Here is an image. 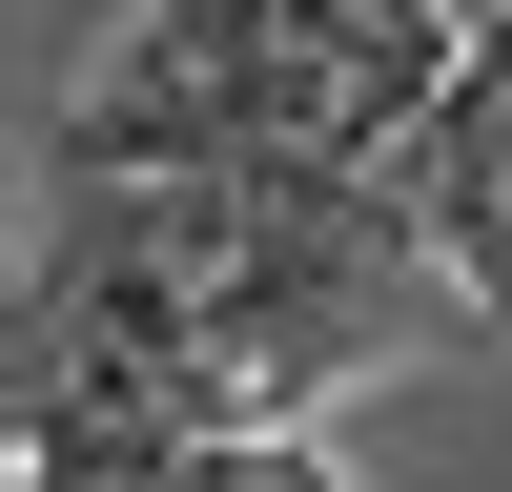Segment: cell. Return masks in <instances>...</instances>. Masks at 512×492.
Returning a JSON list of instances; mask_svg holds the SVG:
<instances>
[{
    "instance_id": "cell-1",
    "label": "cell",
    "mask_w": 512,
    "mask_h": 492,
    "mask_svg": "<svg viewBox=\"0 0 512 492\" xmlns=\"http://www.w3.org/2000/svg\"><path fill=\"white\" fill-rule=\"evenodd\" d=\"M185 492H349V472H328V451H287V431H226Z\"/></svg>"
}]
</instances>
